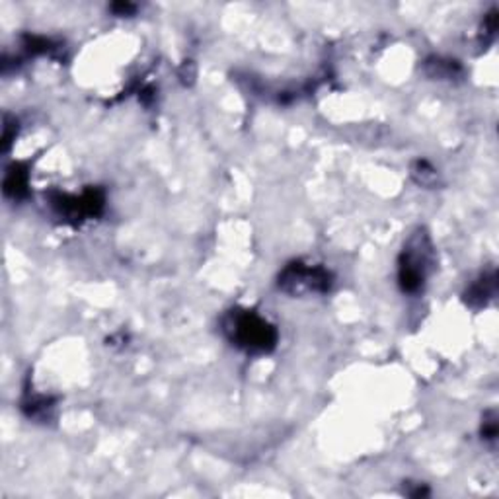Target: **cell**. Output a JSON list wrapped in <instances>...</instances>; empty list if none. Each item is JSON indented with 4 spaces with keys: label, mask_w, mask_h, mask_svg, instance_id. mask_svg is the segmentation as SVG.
Returning <instances> with one entry per match:
<instances>
[{
    "label": "cell",
    "mask_w": 499,
    "mask_h": 499,
    "mask_svg": "<svg viewBox=\"0 0 499 499\" xmlns=\"http://www.w3.org/2000/svg\"><path fill=\"white\" fill-rule=\"evenodd\" d=\"M226 338L248 354L272 352L277 344V330L254 310H231L223 320Z\"/></svg>",
    "instance_id": "6da1fadb"
},
{
    "label": "cell",
    "mask_w": 499,
    "mask_h": 499,
    "mask_svg": "<svg viewBox=\"0 0 499 499\" xmlns=\"http://www.w3.org/2000/svg\"><path fill=\"white\" fill-rule=\"evenodd\" d=\"M431 264V245L425 235H415L410 238L400 258L398 279L406 293H417L424 287L427 269Z\"/></svg>",
    "instance_id": "7a4b0ae2"
},
{
    "label": "cell",
    "mask_w": 499,
    "mask_h": 499,
    "mask_svg": "<svg viewBox=\"0 0 499 499\" xmlns=\"http://www.w3.org/2000/svg\"><path fill=\"white\" fill-rule=\"evenodd\" d=\"M332 287V275L328 269L320 265H306L294 262L283 269L279 275V289L289 294H308V293H326Z\"/></svg>",
    "instance_id": "3957f363"
},
{
    "label": "cell",
    "mask_w": 499,
    "mask_h": 499,
    "mask_svg": "<svg viewBox=\"0 0 499 499\" xmlns=\"http://www.w3.org/2000/svg\"><path fill=\"white\" fill-rule=\"evenodd\" d=\"M53 207H57L59 213L69 219H85L102 211L104 195L98 190H88L80 197L59 195L57 199H53Z\"/></svg>",
    "instance_id": "277c9868"
},
{
    "label": "cell",
    "mask_w": 499,
    "mask_h": 499,
    "mask_svg": "<svg viewBox=\"0 0 499 499\" xmlns=\"http://www.w3.org/2000/svg\"><path fill=\"white\" fill-rule=\"evenodd\" d=\"M25 187H28V174H25V170H22L20 166H12L6 174V180H5V194L15 197V199H20L25 195Z\"/></svg>",
    "instance_id": "5b68a950"
},
{
    "label": "cell",
    "mask_w": 499,
    "mask_h": 499,
    "mask_svg": "<svg viewBox=\"0 0 499 499\" xmlns=\"http://www.w3.org/2000/svg\"><path fill=\"white\" fill-rule=\"evenodd\" d=\"M492 294H494V277L492 279H482L468 291V303L480 301V304H484L485 301L490 299Z\"/></svg>",
    "instance_id": "8992f818"
},
{
    "label": "cell",
    "mask_w": 499,
    "mask_h": 499,
    "mask_svg": "<svg viewBox=\"0 0 499 499\" xmlns=\"http://www.w3.org/2000/svg\"><path fill=\"white\" fill-rule=\"evenodd\" d=\"M114 10L119 12V16H124V15H129V12H133L135 6H131V5H115Z\"/></svg>",
    "instance_id": "52a82bcc"
}]
</instances>
